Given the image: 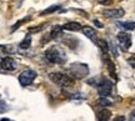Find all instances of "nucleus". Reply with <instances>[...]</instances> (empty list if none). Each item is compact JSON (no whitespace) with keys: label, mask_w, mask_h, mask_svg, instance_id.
Masks as SVG:
<instances>
[{"label":"nucleus","mask_w":135,"mask_h":121,"mask_svg":"<svg viewBox=\"0 0 135 121\" xmlns=\"http://www.w3.org/2000/svg\"><path fill=\"white\" fill-rule=\"evenodd\" d=\"M44 56L46 59V61L50 64H64L66 61V55L64 54L63 50H60L56 46L48 49L44 54Z\"/></svg>","instance_id":"1"},{"label":"nucleus","mask_w":135,"mask_h":121,"mask_svg":"<svg viewBox=\"0 0 135 121\" xmlns=\"http://www.w3.org/2000/svg\"><path fill=\"white\" fill-rule=\"evenodd\" d=\"M49 78L53 82H55L56 85L61 87H69L74 85V79L69 75V74H64L60 73V71H56V73H51L49 75Z\"/></svg>","instance_id":"2"},{"label":"nucleus","mask_w":135,"mask_h":121,"mask_svg":"<svg viewBox=\"0 0 135 121\" xmlns=\"http://www.w3.org/2000/svg\"><path fill=\"white\" fill-rule=\"evenodd\" d=\"M69 73H70L69 75L74 80H75V78L83 79L89 74V68H88V65H85L83 63H74L69 66Z\"/></svg>","instance_id":"3"},{"label":"nucleus","mask_w":135,"mask_h":121,"mask_svg":"<svg viewBox=\"0 0 135 121\" xmlns=\"http://www.w3.org/2000/svg\"><path fill=\"white\" fill-rule=\"evenodd\" d=\"M113 86H114L113 81L108 80V79H101L100 81L97 84L98 94H99L101 97H108V96H110L111 92H113Z\"/></svg>","instance_id":"4"},{"label":"nucleus","mask_w":135,"mask_h":121,"mask_svg":"<svg viewBox=\"0 0 135 121\" xmlns=\"http://www.w3.org/2000/svg\"><path fill=\"white\" fill-rule=\"evenodd\" d=\"M35 78H36V73H35L34 70L28 69V70L23 71V73L19 75V82L21 86H28V85H30V84L35 80Z\"/></svg>","instance_id":"5"},{"label":"nucleus","mask_w":135,"mask_h":121,"mask_svg":"<svg viewBox=\"0 0 135 121\" xmlns=\"http://www.w3.org/2000/svg\"><path fill=\"white\" fill-rule=\"evenodd\" d=\"M118 41L123 50H129L131 46V36L129 33H119L118 34Z\"/></svg>","instance_id":"6"},{"label":"nucleus","mask_w":135,"mask_h":121,"mask_svg":"<svg viewBox=\"0 0 135 121\" xmlns=\"http://www.w3.org/2000/svg\"><path fill=\"white\" fill-rule=\"evenodd\" d=\"M0 66L3 70H6V71H13L16 69V63H15V60L13 58H9V56H6L1 60V63H0Z\"/></svg>","instance_id":"7"},{"label":"nucleus","mask_w":135,"mask_h":121,"mask_svg":"<svg viewBox=\"0 0 135 121\" xmlns=\"http://www.w3.org/2000/svg\"><path fill=\"white\" fill-rule=\"evenodd\" d=\"M124 9H110V10H105L104 15L106 18H110V19H119L121 16H124Z\"/></svg>","instance_id":"8"},{"label":"nucleus","mask_w":135,"mask_h":121,"mask_svg":"<svg viewBox=\"0 0 135 121\" xmlns=\"http://www.w3.org/2000/svg\"><path fill=\"white\" fill-rule=\"evenodd\" d=\"M81 31H83V34L85 35V36H88L89 39H91L93 41H97V40H98L97 30L93 29L91 26H88V25H85V26H83V28H81Z\"/></svg>","instance_id":"9"},{"label":"nucleus","mask_w":135,"mask_h":121,"mask_svg":"<svg viewBox=\"0 0 135 121\" xmlns=\"http://www.w3.org/2000/svg\"><path fill=\"white\" fill-rule=\"evenodd\" d=\"M104 60H105L106 66H108V69H109V73H110V75H111V76H113L114 79H116L115 65H114V63L111 61V59L109 58V55H108V54H104Z\"/></svg>","instance_id":"10"},{"label":"nucleus","mask_w":135,"mask_h":121,"mask_svg":"<svg viewBox=\"0 0 135 121\" xmlns=\"http://www.w3.org/2000/svg\"><path fill=\"white\" fill-rule=\"evenodd\" d=\"M110 116H111V112L110 110H108V109H103V110H100V111L98 112V121H109L110 120Z\"/></svg>","instance_id":"11"},{"label":"nucleus","mask_w":135,"mask_h":121,"mask_svg":"<svg viewBox=\"0 0 135 121\" xmlns=\"http://www.w3.org/2000/svg\"><path fill=\"white\" fill-rule=\"evenodd\" d=\"M63 30H68V31H78V30H81V25L79 23H75V21H71V23H66L65 25L61 26Z\"/></svg>","instance_id":"12"},{"label":"nucleus","mask_w":135,"mask_h":121,"mask_svg":"<svg viewBox=\"0 0 135 121\" xmlns=\"http://www.w3.org/2000/svg\"><path fill=\"white\" fill-rule=\"evenodd\" d=\"M116 25L125 30H134L135 29L134 21H119V23H116Z\"/></svg>","instance_id":"13"},{"label":"nucleus","mask_w":135,"mask_h":121,"mask_svg":"<svg viewBox=\"0 0 135 121\" xmlns=\"http://www.w3.org/2000/svg\"><path fill=\"white\" fill-rule=\"evenodd\" d=\"M95 43H97L98 45H99V48L101 49L103 54H108V53H109V46H108V43H106L105 40L99 39V40H97Z\"/></svg>","instance_id":"14"},{"label":"nucleus","mask_w":135,"mask_h":121,"mask_svg":"<svg viewBox=\"0 0 135 121\" xmlns=\"http://www.w3.org/2000/svg\"><path fill=\"white\" fill-rule=\"evenodd\" d=\"M61 9V6L60 5H53V6H50V8H48V9H45L41 13V15H48V14H53V13H56L58 10Z\"/></svg>","instance_id":"15"},{"label":"nucleus","mask_w":135,"mask_h":121,"mask_svg":"<svg viewBox=\"0 0 135 121\" xmlns=\"http://www.w3.org/2000/svg\"><path fill=\"white\" fill-rule=\"evenodd\" d=\"M30 45H31V38H30V35H28V36L20 43V48L21 49H29Z\"/></svg>","instance_id":"16"},{"label":"nucleus","mask_w":135,"mask_h":121,"mask_svg":"<svg viewBox=\"0 0 135 121\" xmlns=\"http://www.w3.org/2000/svg\"><path fill=\"white\" fill-rule=\"evenodd\" d=\"M61 31H63L61 26H54L51 29V31H50V38H56L58 35L61 34Z\"/></svg>","instance_id":"17"},{"label":"nucleus","mask_w":135,"mask_h":121,"mask_svg":"<svg viewBox=\"0 0 135 121\" xmlns=\"http://www.w3.org/2000/svg\"><path fill=\"white\" fill-rule=\"evenodd\" d=\"M98 104H99V105H101V106H110L111 105V101L110 100H108V99H106V97H100V99H99V101H98Z\"/></svg>","instance_id":"18"},{"label":"nucleus","mask_w":135,"mask_h":121,"mask_svg":"<svg viewBox=\"0 0 135 121\" xmlns=\"http://www.w3.org/2000/svg\"><path fill=\"white\" fill-rule=\"evenodd\" d=\"M128 63H129V65H130L131 68H135V54L131 55L130 58L128 59Z\"/></svg>","instance_id":"19"},{"label":"nucleus","mask_w":135,"mask_h":121,"mask_svg":"<svg viewBox=\"0 0 135 121\" xmlns=\"http://www.w3.org/2000/svg\"><path fill=\"white\" fill-rule=\"evenodd\" d=\"M129 121H135V110L130 114V116H129Z\"/></svg>","instance_id":"20"},{"label":"nucleus","mask_w":135,"mask_h":121,"mask_svg":"<svg viewBox=\"0 0 135 121\" xmlns=\"http://www.w3.org/2000/svg\"><path fill=\"white\" fill-rule=\"evenodd\" d=\"M113 121H125V117L124 116H118V117H115Z\"/></svg>","instance_id":"21"},{"label":"nucleus","mask_w":135,"mask_h":121,"mask_svg":"<svg viewBox=\"0 0 135 121\" xmlns=\"http://www.w3.org/2000/svg\"><path fill=\"white\" fill-rule=\"evenodd\" d=\"M94 23H95V25H98L99 28H103V24H100V23H99L98 20H94Z\"/></svg>","instance_id":"22"},{"label":"nucleus","mask_w":135,"mask_h":121,"mask_svg":"<svg viewBox=\"0 0 135 121\" xmlns=\"http://www.w3.org/2000/svg\"><path fill=\"white\" fill-rule=\"evenodd\" d=\"M1 121H10V120H8V119H3Z\"/></svg>","instance_id":"23"}]
</instances>
